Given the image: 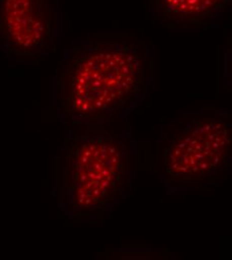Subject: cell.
<instances>
[{"instance_id": "cell-1", "label": "cell", "mask_w": 232, "mask_h": 260, "mask_svg": "<svg viewBox=\"0 0 232 260\" xmlns=\"http://www.w3.org/2000/svg\"><path fill=\"white\" fill-rule=\"evenodd\" d=\"M142 43L127 35L73 48L58 69V98L68 116L97 120L131 104L145 90Z\"/></svg>"}, {"instance_id": "cell-2", "label": "cell", "mask_w": 232, "mask_h": 260, "mask_svg": "<svg viewBox=\"0 0 232 260\" xmlns=\"http://www.w3.org/2000/svg\"><path fill=\"white\" fill-rule=\"evenodd\" d=\"M65 147L70 213L102 214L130 185L127 150L118 140L105 136L74 137Z\"/></svg>"}, {"instance_id": "cell-3", "label": "cell", "mask_w": 232, "mask_h": 260, "mask_svg": "<svg viewBox=\"0 0 232 260\" xmlns=\"http://www.w3.org/2000/svg\"><path fill=\"white\" fill-rule=\"evenodd\" d=\"M166 174L172 181L192 182L214 174L232 160V118L204 114L173 130L162 148Z\"/></svg>"}, {"instance_id": "cell-4", "label": "cell", "mask_w": 232, "mask_h": 260, "mask_svg": "<svg viewBox=\"0 0 232 260\" xmlns=\"http://www.w3.org/2000/svg\"><path fill=\"white\" fill-rule=\"evenodd\" d=\"M53 32L49 0H0V43L14 57L41 53Z\"/></svg>"}, {"instance_id": "cell-5", "label": "cell", "mask_w": 232, "mask_h": 260, "mask_svg": "<svg viewBox=\"0 0 232 260\" xmlns=\"http://www.w3.org/2000/svg\"><path fill=\"white\" fill-rule=\"evenodd\" d=\"M156 14L176 24L200 25L232 0H152Z\"/></svg>"}, {"instance_id": "cell-6", "label": "cell", "mask_w": 232, "mask_h": 260, "mask_svg": "<svg viewBox=\"0 0 232 260\" xmlns=\"http://www.w3.org/2000/svg\"><path fill=\"white\" fill-rule=\"evenodd\" d=\"M231 81H232V49H231Z\"/></svg>"}]
</instances>
